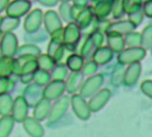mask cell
Segmentation results:
<instances>
[{"instance_id":"cell-14","label":"cell","mask_w":152,"mask_h":137,"mask_svg":"<svg viewBox=\"0 0 152 137\" xmlns=\"http://www.w3.org/2000/svg\"><path fill=\"white\" fill-rule=\"evenodd\" d=\"M141 39H142V45L145 49H150L152 46V24H148L141 32Z\"/></svg>"},{"instance_id":"cell-28","label":"cell","mask_w":152,"mask_h":137,"mask_svg":"<svg viewBox=\"0 0 152 137\" xmlns=\"http://www.w3.org/2000/svg\"><path fill=\"white\" fill-rule=\"evenodd\" d=\"M144 1H147V0H143V2H144Z\"/></svg>"},{"instance_id":"cell-1","label":"cell","mask_w":152,"mask_h":137,"mask_svg":"<svg viewBox=\"0 0 152 137\" xmlns=\"http://www.w3.org/2000/svg\"><path fill=\"white\" fill-rule=\"evenodd\" d=\"M82 38V29L74 21L68 23L64 28L63 40L65 48L71 52H74L79 47V43Z\"/></svg>"},{"instance_id":"cell-22","label":"cell","mask_w":152,"mask_h":137,"mask_svg":"<svg viewBox=\"0 0 152 137\" xmlns=\"http://www.w3.org/2000/svg\"><path fill=\"white\" fill-rule=\"evenodd\" d=\"M97 64H97L94 60L88 62V63L85 64V67H84V71H85V73H87V74H91V73L95 72V71L97 70Z\"/></svg>"},{"instance_id":"cell-3","label":"cell","mask_w":152,"mask_h":137,"mask_svg":"<svg viewBox=\"0 0 152 137\" xmlns=\"http://www.w3.org/2000/svg\"><path fill=\"white\" fill-rule=\"evenodd\" d=\"M147 49L143 47H128L118 53V62L120 64H133L140 62L145 57Z\"/></svg>"},{"instance_id":"cell-9","label":"cell","mask_w":152,"mask_h":137,"mask_svg":"<svg viewBox=\"0 0 152 137\" xmlns=\"http://www.w3.org/2000/svg\"><path fill=\"white\" fill-rule=\"evenodd\" d=\"M65 46L62 37H54L52 42L49 46V53L52 54L55 59L60 60L64 53Z\"/></svg>"},{"instance_id":"cell-8","label":"cell","mask_w":152,"mask_h":137,"mask_svg":"<svg viewBox=\"0 0 152 137\" xmlns=\"http://www.w3.org/2000/svg\"><path fill=\"white\" fill-rule=\"evenodd\" d=\"M114 56V51L108 46H102L99 48L93 54V60L99 64H105L108 63Z\"/></svg>"},{"instance_id":"cell-24","label":"cell","mask_w":152,"mask_h":137,"mask_svg":"<svg viewBox=\"0 0 152 137\" xmlns=\"http://www.w3.org/2000/svg\"><path fill=\"white\" fill-rule=\"evenodd\" d=\"M59 0H43V2L48 6H56Z\"/></svg>"},{"instance_id":"cell-12","label":"cell","mask_w":152,"mask_h":137,"mask_svg":"<svg viewBox=\"0 0 152 137\" xmlns=\"http://www.w3.org/2000/svg\"><path fill=\"white\" fill-rule=\"evenodd\" d=\"M125 46L127 47H141L142 39L141 33L137 32H132L126 35H124Z\"/></svg>"},{"instance_id":"cell-25","label":"cell","mask_w":152,"mask_h":137,"mask_svg":"<svg viewBox=\"0 0 152 137\" xmlns=\"http://www.w3.org/2000/svg\"><path fill=\"white\" fill-rule=\"evenodd\" d=\"M99 1H101V0H90V2L94 6L95 4H97L98 2H99Z\"/></svg>"},{"instance_id":"cell-19","label":"cell","mask_w":152,"mask_h":137,"mask_svg":"<svg viewBox=\"0 0 152 137\" xmlns=\"http://www.w3.org/2000/svg\"><path fill=\"white\" fill-rule=\"evenodd\" d=\"M100 82H102V78L100 75H97L96 77L94 78H91L90 79L88 82H87V85H86V88H85V92L86 94L88 93H91L93 92V90H95L99 84H100Z\"/></svg>"},{"instance_id":"cell-26","label":"cell","mask_w":152,"mask_h":137,"mask_svg":"<svg viewBox=\"0 0 152 137\" xmlns=\"http://www.w3.org/2000/svg\"><path fill=\"white\" fill-rule=\"evenodd\" d=\"M60 1H62V2H70V1H72V0H60Z\"/></svg>"},{"instance_id":"cell-4","label":"cell","mask_w":152,"mask_h":137,"mask_svg":"<svg viewBox=\"0 0 152 137\" xmlns=\"http://www.w3.org/2000/svg\"><path fill=\"white\" fill-rule=\"evenodd\" d=\"M95 18L96 16L94 14V8L93 7L89 6L79 13V15L76 16L74 22L79 25L82 31H83L88 29L91 25Z\"/></svg>"},{"instance_id":"cell-27","label":"cell","mask_w":152,"mask_h":137,"mask_svg":"<svg viewBox=\"0 0 152 137\" xmlns=\"http://www.w3.org/2000/svg\"><path fill=\"white\" fill-rule=\"evenodd\" d=\"M149 50H150V54L152 55V46H151V48H150V49H149Z\"/></svg>"},{"instance_id":"cell-21","label":"cell","mask_w":152,"mask_h":137,"mask_svg":"<svg viewBox=\"0 0 152 137\" xmlns=\"http://www.w3.org/2000/svg\"><path fill=\"white\" fill-rule=\"evenodd\" d=\"M72 6L80 8V9H84L87 7H89V2L90 0H72Z\"/></svg>"},{"instance_id":"cell-16","label":"cell","mask_w":152,"mask_h":137,"mask_svg":"<svg viewBox=\"0 0 152 137\" xmlns=\"http://www.w3.org/2000/svg\"><path fill=\"white\" fill-rule=\"evenodd\" d=\"M60 16L66 23L73 22L72 15V4L69 2H62L59 7Z\"/></svg>"},{"instance_id":"cell-11","label":"cell","mask_w":152,"mask_h":137,"mask_svg":"<svg viewBox=\"0 0 152 137\" xmlns=\"http://www.w3.org/2000/svg\"><path fill=\"white\" fill-rule=\"evenodd\" d=\"M84 63V57L81 54L72 53L71 54L66 61L67 66L72 71H78L83 67Z\"/></svg>"},{"instance_id":"cell-23","label":"cell","mask_w":152,"mask_h":137,"mask_svg":"<svg viewBox=\"0 0 152 137\" xmlns=\"http://www.w3.org/2000/svg\"><path fill=\"white\" fill-rule=\"evenodd\" d=\"M145 92L150 95H152V84L150 83H146L145 84Z\"/></svg>"},{"instance_id":"cell-7","label":"cell","mask_w":152,"mask_h":137,"mask_svg":"<svg viewBox=\"0 0 152 137\" xmlns=\"http://www.w3.org/2000/svg\"><path fill=\"white\" fill-rule=\"evenodd\" d=\"M136 27L129 20H119L110 24L107 32H115L122 35H126L132 32H134Z\"/></svg>"},{"instance_id":"cell-2","label":"cell","mask_w":152,"mask_h":137,"mask_svg":"<svg viewBox=\"0 0 152 137\" xmlns=\"http://www.w3.org/2000/svg\"><path fill=\"white\" fill-rule=\"evenodd\" d=\"M105 40L104 33L99 31H94L87 36L86 40L81 46L80 54L83 57L92 56L94 52L100 47H102Z\"/></svg>"},{"instance_id":"cell-20","label":"cell","mask_w":152,"mask_h":137,"mask_svg":"<svg viewBox=\"0 0 152 137\" xmlns=\"http://www.w3.org/2000/svg\"><path fill=\"white\" fill-rule=\"evenodd\" d=\"M142 11L148 18H152V0H147L142 4Z\"/></svg>"},{"instance_id":"cell-6","label":"cell","mask_w":152,"mask_h":137,"mask_svg":"<svg viewBox=\"0 0 152 137\" xmlns=\"http://www.w3.org/2000/svg\"><path fill=\"white\" fill-rule=\"evenodd\" d=\"M114 0H101L93 6L94 8V14L96 18L101 20V19H107L108 15L112 13V7H113Z\"/></svg>"},{"instance_id":"cell-5","label":"cell","mask_w":152,"mask_h":137,"mask_svg":"<svg viewBox=\"0 0 152 137\" xmlns=\"http://www.w3.org/2000/svg\"><path fill=\"white\" fill-rule=\"evenodd\" d=\"M106 39L107 46L114 51V53H120L125 48L124 36L115 32H107Z\"/></svg>"},{"instance_id":"cell-17","label":"cell","mask_w":152,"mask_h":137,"mask_svg":"<svg viewBox=\"0 0 152 137\" xmlns=\"http://www.w3.org/2000/svg\"><path fill=\"white\" fill-rule=\"evenodd\" d=\"M111 15L115 20H120L124 17V15H125V11L123 6V0H114Z\"/></svg>"},{"instance_id":"cell-10","label":"cell","mask_w":152,"mask_h":137,"mask_svg":"<svg viewBox=\"0 0 152 137\" xmlns=\"http://www.w3.org/2000/svg\"><path fill=\"white\" fill-rule=\"evenodd\" d=\"M46 17H47L46 18L47 28L51 33H54L55 32L62 29V22L56 13L48 12Z\"/></svg>"},{"instance_id":"cell-13","label":"cell","mask_w":152,"mask_h":137,"mask_svg":"<svg viewBox=\"0 0 152 137\" xmlns=\"http://www.w3.org/2000/svg\"><path fill=\"white\" fill-rule=\"evenodd\" d=\"M140 72V64L139 62L131 64L125 75V82L127 84L134 83V81L139 76Z\"/></svg>"},{"instance_id":"cell-15","label":"cell","mask_w":152,"mask_h":137,"mask_svg":"<svg viewBox=\"0 0 152 137\" xmlns=\"http://www.w3.org/2000/svg\"><path fill=\"white\" fill-rule=\"evenodd\" d=\"M143 0H123V6L125 14L129 15L142 8Z\"/></svg>"},{"instance_id":"cell-18","label":"cell","mask_w":152,"mask_h":137,"mask_svg":"<svg viewBox=\"0 0 152 137\" xmlns=\"http://www.w3.org/2000/svg\"><path fill=\"white\" fill-rule=\"evenodd\" d=\"M144 16L145 15H144V13L142 11V8H141L140 10H137L133 13L129 14L128 15V20L137 28L142 23V22L144 20Z\"/></svg>"}]
</instances>
